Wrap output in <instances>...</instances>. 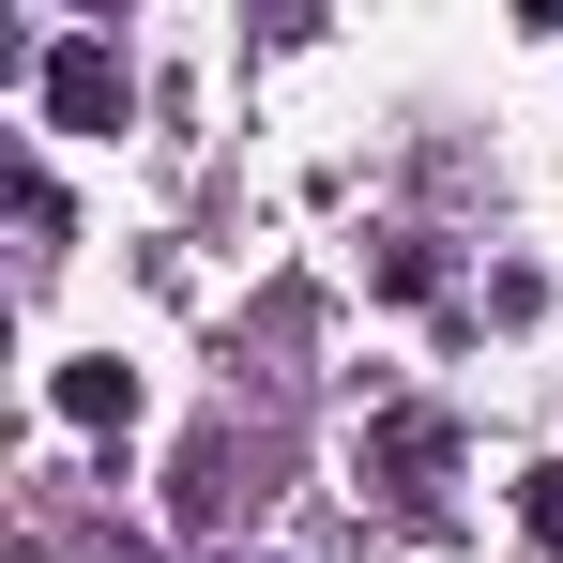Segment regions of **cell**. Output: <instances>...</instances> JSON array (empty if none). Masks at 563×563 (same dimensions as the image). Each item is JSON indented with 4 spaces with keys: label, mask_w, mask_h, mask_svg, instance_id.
Returning a JSON list of instances; mask_svg holds the SVG:
<instances>
[{
    "label": "cell",
    "mask_w": 563,
    "mask_h": 563,
    "mask_svg": "<svg viewBox=\"0 0 563 563\" xmlns=\"http://www.w3.org/2000/svg\"><path fill=\"white\" fill-rule=\"evenodd\" d=\"M46 122H122V46H92V31H77V46L46 62Z\"/></svg>",
    "instance_id": "cell-1"
},
{
    "label": "cell",
    "mask_w": 563,
    "mask_h": 563,
    "mask_svg": "<svg viewBox=\"0 0 563 563\" xmlns=\"http://www.w3.org/2000/svg\"><path fill=\"white\" fill-rule=\"evenodd\" d=\"M533 533H549V549H563V472H533Z\"/></svg>",
    "instance_id": "cell-2"
}]
</instances>
